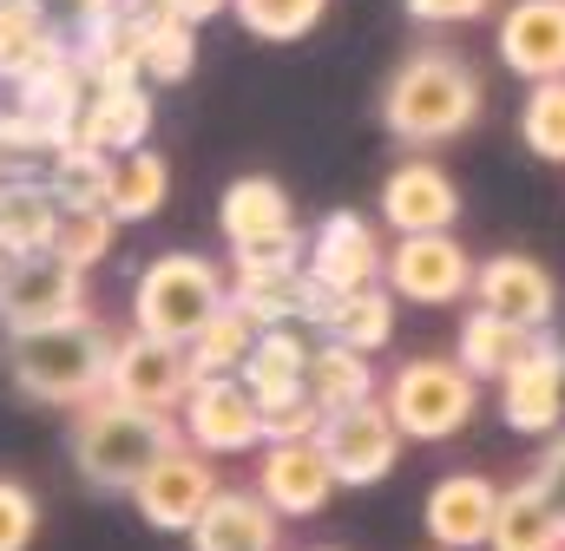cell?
Segmentation results:
<instances>
[{"instance_id":"obj_1","label":"cell","mask_w":565,"mask_h":551,"mask_svg":"<svg viewBox=\"0 0 565 551\" xmlns=\"http://www.w3.org/2000/svg\"><path fill=\"white\" fill-rule=\"evenodd\" d=\"M106 361H113V335L79 309L66 322L46 328H20L7 335V375L20 395L46 401V408H86L106 395Z\"/></svg>"},{"instance_id":"obj_2","label":"cell","mask_w":565,"mask_h":551,"mask_svg":"<svg viewBox=\"0 0 565 551\" xmlns=\"http://www.w3.org/2000/svg\"><path fill=\"white\" fill-rule=\"evenodd\" d=\"M382 119L402 144H447L480 119V79L460 53H408L382 93Z\"/></svg>"},{"instance_id":"obj_3","label":"cell","mask_w":565,"mask_h":551,"mask_svg":"<svg viewBox=\"0 0 565 551\" xmlns=\"http://www.w3.org/2000/svg\"><path fill=\"white\" fill-rule=\"evenodd\" d=\"M171 446H178L171 413L126 408V401H113V395L86 401L79 420H73V466H79L86 486H99V493H132L145 479V466L164 460Z\"/></svg>"},{"instance_id":"obj_4","label":"cell","mask_w":565,"mask_h":551,"mask_svg":"<svg viewBox=\"0 0 565 551\" xmlns=\"http://www.w3.org/2000/svg\"><path fill=\"white\" fill-rule=\"evenodd\" d=\"M382 408H388L402 440H427L434 446V440H454L480 413V381L460 361H447V355H415V361L395 368Z\"/></svg>"},{"instance_id":"obj_5","label":"cell","mask_w":565,"mask_h":551,"mask_svg":"<svg viewBox=\"0 0 565 551\" xmlns=\"http://www.w3.org/2000/svg\"><path fill=\"white\" fill-rule=\"evenodd\" d=\"M224 309V276L211 257H191V250H171L158 263H145L139 295H132V315H139V335L158 342H191L211 315Z\"/></svg>"},{"instance_id":"obj_6","label":"cell","mask_w":565,"mask_h":551,"mask_svg":"<svg viewBox=\"0 0 565 551\" xmlns=\"http://www.w3.org/2000/svg\"><path fill=\"white\" fill-rule=\"evenodd\" d=\"M217 217H224V244H231L237 270H282L302 250L296 210H289L277 177H237L224 191V210Z\"/></svg>"},{"instance_id":"obj_7","label":"cell","mask_w":565,"mask_h":551,"mask_svg":"<svg viewBox=\"0 0 565 551\" xmlns=\"http://www.w3.org/2000/svg\"><path fill=\"white\" fill-rule=\"evenodd\" d=\"M316 453L329 460L335 486H375V479L395 473V460H402V433H395V420H388L382 401H355V408H342V413H322V426H316Z\"/></svg>"},{"instance_id":"obj_8","label":"cell","mask_w":565,"mask_h":551,"mask_svg":"<svg viewBox=\"0 0 565 551\" xmlns=\"http://www.w3.org/2000/svg\"><path fill=\"white\" fill-rule=\"evenodd\" d=\"M178 426H184L191 453H204V460H231V453L264 446V408L244 395L237 375H204V381H191V395L178 401Z\"/></svg>"},{"instance_id":"obj_9","label":"cell","mask_w":565,"mask_h":551,"mask_svg":"<svg viewBox=\"0 0 565 551\" xmlns=\"http://www.w3.org/2000/svg\"><path fill=\"white\" fill-rule=\"evenodd\" d=\"M191 361L178 342H158V335H126L113 342V361H106V395L145 413H178V401L191 395Z\"/></svg>"},{"instance_id":"obj_10","label":"cell","mask_w":565,"mask_h":551,"mask_svg":"<svg viewBox=\"0 0 565 551\" xmlns=\"http://www.w3.org/2000/svg\"><path fill=\"white\" fill-rule=\"evenodd\" d=\"M211 493H217V466L178 440L164 460L145 466V479L132 486V506H139L145 526H158V532H191V519L211 506Z\"/></svg>"},{"instance_id":"obj_11","label":"cell","mask_w":565,"mask_h":551,"mask_svg":"<svg viewBox=\"0 0 565 551\" xmlns=\"http://www.w3.org/2000/svg\"><path fill=\"white\" fill-rule=\"evenodd\" d=\"M86 309V276L53 263V257H13V270L0 276V328H46Z\"/></svg>"},{"instance_id":"obj_12","label":"cell","mask_w":565,"mask_h":551,"mask_svg":"<svg viewBox=\"0 0 565 551\" xmlns=\"http://www.w3.org/2000/svg\"><path fill=\"white\" fill-rule=\"evenodd\" d=\"M467 295H473L487 315L520 322V328H533V335H540V328L553 322V309H559V282H553V270H546V263H533V257H520V250L473 263Z\"/></svg>"},{"instance_id":"obj_13","label":"cell","mask_w":565,"mask_h":551,"mask_svg":"<svg viewBox=\"0 0 565 551\" xmlns=\"http://www.w3.org/2000/svg\"><path fill=\"white\" fill-rule=\"evenodd\" d=\"M388 282L402 302H422V309H440V302H460L467 282H473V257L460 250L454 230H422V237H402L395 257H388Z\"/></svg>"},{"instance_id":"obj_14","label":"cell","mask_w":565,"mask_h":551,"mask_svg":"<svg viewBox=\"0 0 565 551\" xmlns=\"http://www.w3.org/2000/svg\"><path fill=\"white\" fill-rule=\"evenodd\" d=\"M329 493H335V473H329V460L316 453V440H270V446H264L257 499H264L277 519H309V512H322Z\"/></svg>"},{"instance_id":"obj_15","label":"cell","mask_w":565,"mask_h":551,"mask_svg":"<svg viewBox=\"0 0 565 551\" xmlns=\"http://www.w3.org/2000/svg\"><path fill=\"white\" fill-rule=\"evenodd\" d=\"M500 413L513 433H559L565 426V348H553L546 335L533 342V355L500 375Z\"/></svg>"},{"instance_id":"obj_16","label":"cell","mask_w":565,"mask_h":551,"mask_svg":"<svg viewBox=\"0 0 565 551\" xmlns=\"http://www.w3.org/2000/svg\"><path fill=\"white\" fill-rule=\"evenodd\" d=\"M454 217H460V191L434 158H408L382 177V224L388 230L422 237V230H447Z\"/></svg>"},{"instance_id":"obj_17","label":"cell","mask_w":565,"mask_h":551,"mask_svg":"<svg viewBox=\"0 0 565 551\" xmlns=\"http://www.w3.org/2000/svg\"><path fill=\"white\" fill-rule=\"evenodd\" d=\"M302 276H309L322 295L375 289V276H382V237H375L355 210H335V217L316 230V244H309V270Z\"/></svg>"},{"instance_id":"obj_18","label":"cell","mask_w":565,"mask_h":551,"mask_svg":"<svg viewBox=\"0 0 565 551\" xmlns=\"http://www.w3.org/2000/svg\"><path fill=\"white\" fill-rule=\"evenodd\" d=\"M500 60L520 79H565V0H513L500 13Z\"/></svg>"},{"instance_id":"obj_19","label":"cell","mask_w":565,"mask_h":551,"mask_svg":"<svg viewBox=\"0 0 565 551\" xmlns=\"http://www.w3.org/2000/svg\"><path fill=\"white\" fill-rule=\"evenodd\" d=\"M224 302L244 309L257 328H296V322H322L329 295L296 263H282V270H237V289H224Z\"/></svg>"},{"instance_id":"obj_20","label":"cell","mask_w":565,"mask_h":551,"mask_svg":"<svg viewBox=\"0 0 565 551\" xmlns=\"http://www.w3.org/2000/svg\"><path fill=\"white\" fill-rule=\"evenodd\" d=\"M145 132H151V99L139 79H99V93L73 112V144H93L106 158L139 151Z\"/></svg>"},{"instance_id":"obj_21","label":"cell","mask_w":565,"mask_h":551,"mask_svg":"<svg viewBox=\"0 0 565 551\" xmlns=\"http://www.w3.org/2000/svg\"><path fill=\"white\" fill-rule=\"evenodd\" d=\"M493 499L500 486L480 479V473H447L434 493H427V539L447 551H480L487 545V526H493Z\"/></svg>"},{"instance_id":"obj_22","label":"cell","mask_w":565,"mask_h":551,"mask_svg":"<svg viewBox=\"0 0 565 551\" xmlns=\"http://www.w3.org/2000/svg\"><path fill=\"white\" fill-rule=\"evenodd\" d=\"M191 551H277V512L257 493L217 486L211 506L191 519Z\"/></svg>"},{"instance_id":"obj_23","label":"cell","mask_w":565,"mask_h":551,"mask_svg":"<svg viewBox=\"0 0 565 551\" xmlns=\"http://www.w3.org/2000/svg\"><path fill=\"white\" fill-rule=\"evenodd\" d=\"M302 368H309V342H302L296 328H257V342H250L237 381H244V395H250L257 408L270 413V408H282V401H302Z\"/></svg>"},{"instance_id":"obj_24","label":"cell","mask_w":565,"mask_h":551,"mask_svg":"<svg viewBox=\"0 0 565 551\" xmlns=\"http://www.w3.org/2000/svg\"><path fill=\"white\" fill-rule=\"evenodd\" d=\"M53 66H60V46H53L46 0H0V79L26 86Z\"/></svg>"},{"instance_id":"obj_25","label":"cell","mask_w":565,"mask_h":551,"mask_svg":"<svg viewBox=\"0 0 565 551\" xmlns=\"http://www.w3.org/2000/svg\"><path fill=\"white\" fill-rule=\"evenodd\" d=\"M164 197H171V171H164L158 151H145L139 144V151H119V158L106 164L99 210H106L113 224H145V217H158Z\"/></svg>"},{"instance_id":"obj_26","label":"cell","mask_w":565,"mask_h":551,"mask_svg":"<svg viewBox=\"0 0 565 551\" xmlns=\"http://www.w3.org/2000/svg\"><path fill=\"white\" fill-rule=\"evenodd\" d=\"M302 401L316 413H342V408H355V401H375L369 355H355L342 342H316L309 348V368H302Z\"/></svg>"},{"instance_id":"obj_27","label":"cell","mask_w":565,"mask_h":551,"mask_svg":"<svg viewBox=\"0 0 565 551\" xmlns=\"http://www.w3.org/2000/svg\"><path fill=\"white\" fill-rule=\"evenodd\" d=\"M533 328H520V322H500V315H487V309H473L467 322H460V368L473 375V381H500V375H513L526 355H533Z\"/></svg>"},{"instance_id":"obj_28","label":"cell","mask_w":565,"mask_h":551,"mask_svg":"<svg viewBox=\"0 0 565 551\" xmlns=\"http://www.w3.org/2000/svg\"><path fill=\"white\" fill-rule=\"evenodd\" d=\"M60 224V204L33 177H0V250L7 257H46Z\"/></svg>"},{"instance_id":"obj_29","label":"cell","mask_w":565,"mask_h":551,"mask_svg":"<svg viewBox=\"0 0 565 551\" xmlns=\"http://www.w3.org/2000/svg\"><path fill=\"white\" fill-rule=\"evenodd\" d=\"M565 526L553 519V506L540 499V486H513L493 499V526H487V551H559Z\"/></svg>"},{"instance_id":"obj_30","label":"cell","mask_w":565,"mask_h":551,"mask_svg":"<svg viewBox=\"0 0 565 551\" xmlns=\"http://www.w3.org/2000/svg\"><path fill=\"white\" fill-rule=\"evenodd\" d=\"M322 342H342V348H355V355H375V348H388V335H395V302L382 295V289H349V295H329L322 302Z\"/></svg>"},{"instance_id":"obj_31","label":"cell","mask_w":565,"mask_h":551,"mask_svg":"<svg viewBox=\"0 0 565 551\" xmlns=\"http://www.w3.org/2000/svg\"><path fill=\"white\" fill-rule=\"evenodd\" d=\"M250 342H257V322L244 315V309H217L191 342H184V361H191V375L204 381V375H237L244 368V355H250Z\"/></svg>"},{"instance_id":"obj_32","label":"cell","mask_w":565,"mask_h":551,"mask_svg":"<svg viewBox=\"0 0 565 551\" xmlns=\"http://www.w3.org/2000/svg\"><path fill=\"white\" fill-rule=\"evenodd\" d=\"M113 217L99 210V204H79V210H60V224H53V244H46V257L53 263H66V270H93L106 250H113Z\"/></svg>"},{"instance_id":"obj_33","label":"cell","mask_w":565,"mask_h":551,"mask_svg":"<svg viewBox=\"0 0 565 551\" xmlns=\"http://www.w3.org/2000/svg\"><path fill=\"white\" fill-rule=\"evenodd\" d=\"M191 60H198L191 26H184V20H171V13H151V20H145V40H139V73H145V79L178 86V79L191 73Z\"/></svg>"},{"instance_id":"obj_34","label":"cell","mask_w":565,"mask_h":551,"mask_svg":"<svg viewBox=\"0 0 565 551\" xmlns=\"http://www.w3.org/2000/svg\"><path fill=\"white\" fill-rule=\"evenodd\" d=\"M520 138L533 158L546 164H565V79H540L533 99L520 106Z\"/></svg>"},{"instance_id":"obj_35","label":"cell","mask_w":565,"mask_h":551,"mask_svg":"<svg viewBox=\"0 0 565 551\" xmlns=\"http://www.w3.org/2000/svg\"><path fill=\"white\" fill-rule=\"evenodd\" d=\"M106 151H93V144H60V177L46 184L53 191V204L60 210H79V204H99V191H106Z\"/></svg>"},{"instance_id":"obj_36","label":"cell","mask_w":565,"mask_h":551,"mask_svg":"<svg viewBox=\"0 0 565 551\" xmlns=\"http://www.w3.org/2000/svg\"><path fill=\"white\" fill-rule=\"evenodd\" d=\"M329 0H231V13L257 33V40H302L322 20Z\"/></svg>"},{"instance_id":"obj_37","label":"cell","mask_w":565,"mask_h":551,"mask_svg":"<svg viewBox=\"0 0 565 551\" xmlns=\"http://www.w3.org/2000/svg\"><path fill=\"white\" fill-rule=\"evenodd\" d=\"M40 532V499L20 479H0V551H26Z\"/></svg>"},{"instance_id":"obj_38","label":"cell","mask_w":565,"mask_h":551,"mask_svg":"<svg viewBox=\"0 0 565 551\" xmlns=\"http://www.w3.org/2000/svg\"><path fill=\"white\" fill-rule=\"evenodd\" d=\"M316 426H322V413L309 401H282V408L264 413V446L270 440H316Z\"/></svg>"},{"instance_id":"obj_39","label":"cell","mask_w":565,"mask_h":551,"mask_svg":"<svg viewBox=\"0 0 565 551\" xmlns=\"http://www.w3.org/2000/svg\"><path fill=\"white\" fill-rule=\"evenodd\" d=\"M533 486H540V499L553 506V519L565 526V433L546 446V460H540V473H533Z\"/></svg>"},{"instance_id":"obj_40","label":"cell","mask_w":565,"mask_h":551,"mask_svg":"<svg viewBox=\"0 0 565 551\" xmlns=\"http://www.w3.org/2000/svg\"><path fill=\"white\" fill-rule=\"evenodd\" d=\"M408 13L422 26H460V20H480L487 0H408Z\"/></svg>"},{"instance_id":"obj_41","label":"cell","mask_w":565,"mask_h":551,"mask_svg":"<svg viewBox=\"0 0 565 551\" xmlns=\"http://www.w3.org/2000/svg\"><path fill=\"white\" fill-rule=\"evenodd\" d=\"M7 270H13V257H7V250H0V276H7Z\"/></svg>"},{"instance_id":"obj_42","label":"cell","mask_w":565,"mask_h":551,"mask_svg":"<svg viewBox=\"0 0 565 551\" xmlns=\"http://www.w3.org/2000/svg\"><path fill=\"white\" fill-rule=\"evenodd\" d=\"M0 177H7V151H0Z\"/></svg>"},{"instance_id":"obj_43","label":"cell","mask_w":565,"mask_h":551,"mask_svg":"<svg viewBox=\"0 0 565 551\" xmlns=\"http://www.w3.org/2000/svg\"><path fill=\"white\" fill-rule=\"evenodd\" d=\"M316 551H335V545H316Z\"/></svg>"},{"instance_id":"obj_44","label":"cell","mask_w":565,"mask_h":551,"mask_svg":"<svg viewBox=\"0 0 565 551\" xmlns=\"http://www.w3.org/2000/svg\"><path fill=\"white\" fill-rule=\"evenodd\" d=\"M559 551H565V545H559Z\"/></svg>"}]
</instances>
